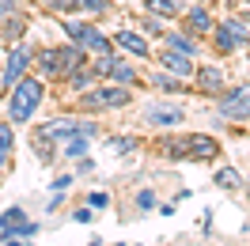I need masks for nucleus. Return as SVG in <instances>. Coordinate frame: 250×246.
<instances>
[{
  "label": "nucleus",
  "mask_w": 250,
  "mask_h": 246,
  "mask_svg": "<svg viewBox=\"0 0 250 246\" xmlns=\"http://www.w3.org/2000/svg\"><path fill=\"white\" fill-rule=\"evenodd\" d=\"M34 72L46 80H64V68H61V49L57 46H34Z\"/></svg>",
  "instance_id": "13"
},
{
  "label": "nucleus",
  "mask_w": 250,
  "mask_h": 246,
  "mask_svg": "<svg viewBox=\"0 0 250 246\" xmlns=\"http://www.w3.org/2000/svg\"><path fill=\"white\" fill-rule=\"evenodd\" d=\"M80 4L83 0H38V8L53 19H64V16H80Z\"/></svg>",
  "instance_id": "21"
},
{
  "label": "nucleus",
  "mask_w": 250,
  "mask_h": 246,
  "mask_svg": "<svg viewBox=\"0 0 250 246\" xmlns=\"http://www.w3.org/2000/svg\"><path fill=\"white\" fill-rule=\"evenodd\" d=\"M72 220H76V224H91L95 208H91V205H80V208H72Z\"/></svg>",
  "instance_id": "31"
},
{
  "label": "nucleus",
  "mask_w": 250,
  "mask_h": 246,
  "mask_svg": "<svg viewBox=\"0 0 250 246\" xmlns=\"http://www.w3.org/2000/svg\"><path fill=\"white\" fill-rule=\"evenodd\" d=\"M212 182H216L224 193H235V189H243V182H247V178H243L235 167H220L216 174H212Z\"/></svg>",
  "instance_id": "23"
},
{
  "label": "nucleus",
  "mask_w": 250,
  "mask_h": 246,
  "mask_svg": "<svg viewBox=\"0 0 250 246\" xmlns=\"http://www.w3.org/2000/svg\"><path fill=\"white\" fill-rule=\"evenodd\" d=\"M148 87H152V91H159V95H171V99H178V95L186 91V80H178V76H171V72L156 68V72L148 76Z\"/></svg>",
  "instance_id": "18"
},
{
  "label": "nucleus",
  "mask_w": 250,
  "mask_h": 246,
  "mask_svg": "<svg viewBox=\"0 0 250 246\" xmlns=\"http://www.w3.org/2000/svg\"><path fill=\"white\" fill-rule=\"evenodd\" d=\"M156 68H163V72H171V76H178V80H193L197 57H189V53H178V49L159 46V49H156Z\"/></svg>",
  "instance_id": "12"
},
{
  "label": "nucleus",
  "mask_w": 250,
  "mask_h": 246,
  "mask_svg": "<svg viewBox=\"0 0 250 246\" xmlns=\"http://www.w3.org/2000/svg\"><path fill=\"white\" fill-rule=\"evenodd\" d=\"M133 201H137V208H141V212H152V208L159 205V201H156V189H141Z\"/></svg>",
  "instance_id": "28"
},
{
  "label": "nucleus",
  "mask_w": 250,
  "mask_h": 246,
  "mask_svg": "<svg viewBox=\"0 0 250 246\" xmlns=\"http://www.w3.org/2000/svg\"><path fill=\"white\" fill-rule=\"evenodd\" d=\"M189 34H197V38H208L212 27H216V12H212V0H189L186 16L178 19Z\"/></svg>",
  "instance_id": "11"
},
{
  "label": "nucleus",
  "mask_w": 250,
  "mask_h": 246,
  "mask_svg": "<svg viewBox=\"0 0 250 246\" xmlns=\"http://www.w3.org/2000/svg\"><path fill=\"white\" fill-rule=\"evenodd\" d=\"M34 235H38V224H34L19 205H12V208L0 212V239H23V243H27Z\"/></svg>",
  "instance_id": "10"
},
{
  "label": "nucleus",
  "mask_w": 250,
  "mask_h": 246,
  "mask_svg": "<svg viewBox=\"0 0 250 246\" xmlns=\"http://www.w3.org/2000/svg\"><path fill=\"white\" fill-rule=\"evenodd\" d=\"M57 152H61L64 159H83V155L91 152V137H83V133H72V137H64L61 144H57Z\"/></svg>",
  "instance_id": "20"
},
{
  "label": "nucleus",
  "mask_w": 250,
  "mask_h": 246,
  "mask_svg": "<svg viewBox=\"0 0 250 246\" xmlns=\"http://www.w3.org/2000/svg\"><path fill=\"white\" fill-rule=\"evenodd\" d=\"M159 152L167 155V159H182L186 155V137L182 140H159Z\"/></svg>",
  "instance_id": "27"
},
{
  "label": "nucleus",
  "mask_w": 250,
  "mask_h": 246,
  "mask_svg": "<svg viewBox=\"0 0 250 246\" xmlns=\"http://www.w3.org/2000/svg\"><path fill=\"white\" fill-rule=\"evenodd\" d=\"M87 246H103V239H91V243H87Z\"/></svg>",
  "instance_id": "37"
},
{
  "label": "nucleus",
  "mask_w": 250,
  "mask_h": 246,
  "mask_svg": "<svg viewBox=\"0 0 250 246\" xmlns=\"http://www.w3.org/2000/svg\"><path fill=\"white\" fill-rule=\"evenodd\" d=\"M243 189H247V197H250V178H247V182H243Z\"/></svg>",
  "instance_id": "38"
},
{
  "label": "nucleus",
  "mask_w": 250,
  "mask_h": 246,
  "mask_svg": "<svg viewBox=\"0 0 250 246\" xmlns=\"http://www.w3.org/2000/svg\"><path fill=\"white\" fill-rule=\"evenodd\" d=\"M243 246H250V243H243Z\"/></svg>",
  "instance_id": "41"
},
{
  "label": "nucleus",
  "mask_w": 250,
  "mask_h": 246,
  "mask_svg": "<svg viewBox=\"0 0 250 246\" xmlns=\"http://www.w3.org/2000/svg\"><path fill=\"white\" fill-rule=\"evenodd\" d=\"M0 53H4V38H0Z\"/></svg>",
  "instance_id": "40"
},
{
  "label": "nucleus",
  "mask_w": 250,
  "mask_h": 246,
  "mask_svg": "<svg viewBox=\"0 0 250 246\" xmlns=\"http://www.w3.org/2000/svg\"><path fill=\"white\" fill-rule=\"evenodd\" d=\"M106 152L110 155H133V152H141V137H110L106 140Z\"/></svg>",
  "instance_id": "24"
},
{
  "label": "nucleus",
  "mask_w": 250,
  "mask_h": 246,
  "mask_svg": "<svg viewBox=\"0 0 250 246\" xmlns=\"http://www.w3.org/2000/svg\"><path fill=\"white\" fill-rule=\"evenodd\" d=\"M186 155L189 159H212V155H220V140L208 133H186Z\"/></svg>",
  "instance_id": "17"
},
{
  "label": "nucleus",
  "mask_w": 250,
  "mask_h": 246,
  "mask_svg": "<svg viewBox=\"0 0 250 246\" xmlns=\"http://www.w3.org/2000/svg\"><path fill=\"white\" fill-rule=\"evenodd\" d=\"M72 182H76V174H57V178L49 182V193H68Z\"/></svg>",
  "instance_id": "29"
},
{
  "label": "nucleus",
  "mask_w": 250,
  "mask_h": 246,
  "mask_svg": "<svg viewBox=\"0 0 250 246\" xmlns=\"http://www.w3.org/2000/svg\"><path fill=\"white\" fill-rule=\"evenodd\" d=\"M27 34H31V16H27V12H12V16L0 19V38H4V46L27 42Z\"/></svg>",
  "instance_id": "15"
},
{
  "label": "nucleus",
  "mask_w": 250,
  "mask_h": 246,
  "mask_svg": "<svg viewBox=\"0 0 250 246\" xmlns=\"http://www.w3.org/2000/svg\"><path fill=\"white\" fill-rule=\"evenodd\" d=\"M110 38H114V49L125 53V57H133V61H152V57H156L152 38H148L141 27H118V31H110Z\"/></svg>",
  "instance_id": "8"
},
{
  "label": "nucleus",
  "mask_w": 250,
  "mask_h": 246,
  "mask_svg": "<svg viewBox=\"0 0 250 246\" xmlns=\"http://www.w3.org/2000/svg\"><path fill=\"white\" fill-rule=\"evenodd\" d=\"M31 68H34V46H31V42L4 46V61H0V91L8 95L23 76H31Z\"/></svg>",
  "instance_id": "5"
},
{
  "label": "nucleus",
  "mask_w": 250,
  "mask_h": 246,
  "mask_svg": "<svg viewBox=\"0 0 250 246\" xmlns=\"http://www.w3.org/2000/svg\"><path fill=\"white\" fill-rule=\"evenodd\" d=\"M4 4V12L12 16V12H27V0H0Z\"/></svg>",
  "instance_id": "32"
},
{
  "label": "nucleus",
  "mask_w": 250,
  "mask_h": 246,
  "mask_svg": "<svg viewBox=\"0 0 250 246\" xmlns=\"http://www.w3.org/2000/svg\"><path fill=\"white\" fill-rule=\"evenodd\" d=\"M61 23L64 42H76V46L87 49V57H99V53H114V38L103 31V23H95L87 16H64Z\"/></svg>",
  "instance_id": "3"
},
{
  "label": "nucleus",
  "mask_w": 250,
  "mask_h": 246,
  "mask_svg": "<svg viewBox=\"0 0 250 246\" xmlns=\"http://www.w3.org/2000/svg\"><path fill=\"white\" fill-rule=\"evenodd\" d=\"M4 246H23V239H4Z\"/></svg>",
  "instance_id": "36"
},
{
  "label": "nucleus",
  "mask_w": 250,
  "mask_h": 246,
  "mask_svg": "<svg viewBox=\"0 0 250 246\" xmlns=\"http://www.w3.org/2000/svg\"><path fill=\"white\" fill-rule=\"evenodd\" d=\"M87 205H91V208H110V193L106 189H91V193H87Z\"/></svg>",
  "instance_id": "30"
},
{
  "label": "nucleus",
  "mask_w": 250,
  "mask_h": 246,
  "mask_svg": "<svg viewBox=\"0 0 250 246\" xmlns=\"http://www.w3.org/2000/svg\"><path fill=\"white\" fill-rule=\"evenodd\" d=\"M137 27H141L144 34H148V38H163V34H167V19H159V16H148V12H141V19H137Z\"/></svg>",
  "instance_id": "25"
},
{
  "label": "nucleus",
  "mask_w": 250,
  "mask_h": 246,
  "mask_svg": "<svg viewBox=\"0 0 250 246\" xmlns=\"http://www.w3.org/2000/svg\"><path fill=\"white\" fill-rule=\"evenodd\" d=\"M64 205V193H53V197L46 201V212H57V208H61Z\"/></svg>",
  "instance_id": "35"
},
{
  "label": "nucleus",
  "mask_w": 250,
  "mask_h": 246,
  "mask_svg": "<svg viewBox=\"0 0 250 246\" xmlns=\"http://www.w3.org/2000/svg\"><path fill=\"white\" fill-rule=\"evenodd\" d=\"M91 170H95V159H87V155L76 159V174H91Z\"/></svg>",
  "instance_id": "33"
},
{
  "label": "nucleus",
  "mask_w": 250,
  "mask_h": 246,
  "mask_svg": "<svg viewBox=\"0 0 250 246\" xmlns=\"http://www.w3.org/2000/svg\"><path fill=\"white\" fill-rule=\"evenodd\" d=\"M80 16L95 19V23H103V19L114 16V0H83L80 4Z\"/></svg>",
  "instance_id": "22"
},
{
  "label": "nucleus",
  "mask_w": 250,
  "mask_h": 246,
  "mask_svg": "<svg viewBox=\"0 0 250 246\" xmlns=\"http://www.w3.org/2000/svg\"><path fill=\"white\" fill-rule=\"evenodd\" d=\"M216 114L224 122H250V80L231 83L216 95Z\"/></svg>",
  "instance_id": "6"
},
{
  "label": "nucleus",
  "mask_w": 250,
  "mask_h": 246,
  "mask_svg": "<svg viewBox=\"0 0 250 246\" xmlns=\"http://www.w3.org/2000/svg\"><path fill=\"white\" fill-rule=\"evenodd\" d=\"M4 16H8V12H4V4H0V19H4Z\"/></svg>",
  "instance_id": "39"
},
{
  "label": "nucleus",
  "mask_w": 250,
  "mask_h": 246,
  "mask_svg": "<svg viewBox=\"0 0 250 246\" xmlns=\"http://www.w3.org/2000/svg\"><path fill=\"white\" fill-rule=\"evenodd\" d=\"M8 163H12V148H8V144H0V174L8 170Z\"/></svg>",
  "instance_id": "34"
},
{
  "label": "nucleus",
  "mask_w": 250,
  "mask_h": 246,
  "mask_svg": "<svg viewBox=\"0 0 250 246\" xmlns=\"http://www.w3.org/2000/svg\"><path fill=\"white\" fill-rule=\"evenodd\" d=\"M205 42H208V49H212L216 57L247 53V49H250V16H243V12H228V16H220L216 27H212V34H208Z\"/></svg>",
  "instance_id": "2"
},
{
  "label": "nucleus",
  "mask_w": 250,
  "mask_h": 246,
  "mask_svg": "<svg viewBox=\"0 0 250 246\" xmlns=\"http://www.w3.org/2000/svg\"><path fill=\"white\" fill-rule=\"evenodd\" d=\"M159 46H167V49H178V53H189V57H201V49H205V38L189 34L186 27H178V31H171V27H167V34L159 38Z\"/></svg>",
  "instance_id": "14"
},
{
  "label": "nucleus",
  "mask_w": 250,
  "mask_h": 246,
  "mask_svg": "<svg viewBox=\"0 0 250 246\" xmlns=\"http://www.w3.org/2000/svg\"><path fill=\"white\" fill-rule=\"evenodd\" d=\"M224 87H228V72H224V64L197 61V68H193V91L205 95V99H216Z\"/></svg>",
  "instance_id": "9"
},
{
  "label": "nucleus",
  "mask_w": 250,
  "mask_h": 246,
  "mask_svg": "<svg viewBox=\"0 0 250 246\" xmlns=\"http://www.w3.org/2000/svg\"><path fill=\"white\" fill-rule=\"evenodd\" d=\"M31 144H34V152H38V163H42V167H49V163L61 155V152H57V144H53V140H46V137H34Z\"/></svg>",
  "instance_id": "26"
},
{
  "label": "nucleus",
  "mask_w": 250,
  "mask_h": 246,
  "mask_svg": "<svg viewBox=\"0 0 250 246\" xmlns=\"http://www.w3.org/2000/svg\"><path fill=\"white\" fill-rule=\"evenodd\" d=\"M186 122V106L178 102V99H152L148 106H144V125L148 129H178V125Z\"/></svg>",
  "instance_id": "7"
},
{
  "label": "nucleus",
  "mask_w": 250,
  "mask_h": 246,
  "mask_svg": "<svg viewBox=\"0 0 250 246\" xmlns=\"http://www.w3.org/2000/svg\"><path fill=\"white\" fill-rule=\"evenodd\" d=\"M133 102V87H122V83H110V80H99L95 87L76 95V106L83 114H106V110H125Z\"/></svg>",
  "instance_id": "4"
},
{
  "label": "nucleus",
  "mask_w": 250,
  "mask_h": 246,
  "mask_svg": "<svg viewBox=\"0 0 250 246\" xmlns=\"http://www.w3.org/2000/svg\"><path fill=\"white\" fill-rule=\"evenodd\" d=\"M99 83V76H95V68H91V61H83L80 68H72L68 76H64V87L72 95H80V91H87V87H95Z\"/></svg>",
  "instance_id": "19"
},
{
  "label": "nucleus",
  "mask_w": 250,
  "mask_h": 246,
  "mask_svg": "<svg viewBox=\"0 0 250 246\" xmlns=\"http://www.w3.org/2000/svg\"><path fill=\"white\" fill-rule=\"evenodd\" d=\"M186 8H189V0H144L141 4V12L159 16V19H167V23H178V19L186 16Z\"/></svg>",
  "instance_id": "16"
},
{
  "label": "nucleus",
  "mask_w": 250,
  "mask_h": 246,
  "mask_svg": "<svg viewBox=\"0 0 250 246\" xmlns=\"http://www.w3.org/2000/svg\"><path fill=\"white\" fill-rule=\"evenodd\" d=\"M42 102H46V80L38 76V72H31V76H23L8 91V99H4V118L12 125H31L34 114L42 110Z\"/></svg>",
  "instance_id": "1"
}]
</instances>
